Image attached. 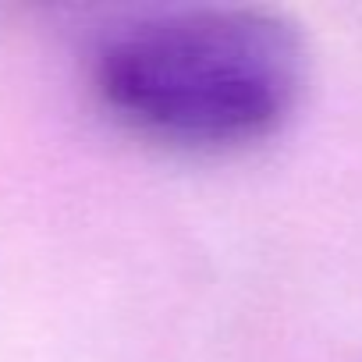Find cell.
I'll list each match as a JSON object with an SVG mask.
<instances>
[{"label":"cell","instance_id":"6da1fadb","mask_svg":"<svg viewBox=\"0 0 362 362\" xmlns=\"http://www.w3.org/2000/svg\"><path fill=\"white\" fill-rule=\"evenodd\" d=\"M302 33L259 8H196L128 22L96 57L93 82L124 124L181 146L270 135L305 86Z\"/></svg>","mask_w":362,"mask_h":362}]
</instances>
